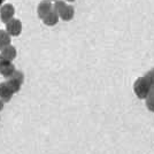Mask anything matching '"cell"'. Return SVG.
Returning a JSON list of instances; mask_svg holds the SVG:
<instances>
[{
  "label": "cell",
  "instance_id": "cell-1",
  "mask_svg": "<svg viewBox=\"0 0 154 154\" xmlns=\"http://www.w3.org/2000/svg\"><path fill=\"white\" fill-rule=\"evenodd\" d=\"M151 90H152V86L148 83V81L145 76L139 77L134 84V91H135L136 96L139 99H146Z\"/></svg>",
  "mask_w": 154,
  "mask_h": 154
},
{
  "label": "cell",
  "instance_id": "cell-2",
  "mask_svg": "<svg viewBox=\"0 0 154 154\" xmlns=\"http://www.w3.org/2000/svg\"><path fill=\"white\" fill-rule=\"evenodd\" d=\"M6 31L9 33L11 37H17L22 32V23L19 19L11 20L8 23H6Z\"/></svg>",
  "mask_w": 154,
  "mask_h": 154
},
{
  "label": "cell",
  "instance_id": "cell-3",
  "mask_svg": "<svg viewBox=\"0 0 154 154\" xmlns=\"http://www.w3.org/2000/svg\"><path fill=\"white\" fill-rule=\"evenodd\" d=\"M52 12H53V4H52L50 0H42L38 4L37 14H38L39 19L44 20Z\"/></svg>",
  "mask_w": 154,
  "mask_h": 154
},
{
  "label": "cell",
  "instance_id": "cell-4",
  "mask_svg": "<svg viewBox=\"0 0 154 154\" xmlns=\"http://www.w3.org/2000/svg\"><path fill=\"white\" fill-rule=\"evenodd\" d=\"M14 14H15V8L11 4H6L0 8V20L4 23H8L11 20H13Z\"/></svg>",
  "mask_w": 154,
  "mask_h": 154
},
{
  "label": "cell",
  "instance_id": "cell-5",
  "mask_svg": "<svg viewBox=\"0 0 154 154\" xmlns=\"http://www.w3.org/2000/svg\"><path fill=\"white\" fill-rule=\"evenodd\" d=\"M15 71H16L15 66L12 62L5 61V60L2 61V63L0 66V75H2V76L6 77V78H9Z\"/></svg>",
  "mask_w": 154,
  "mask_h": 154
},
{
  "label": "cell",
  "instance_id": "cell-6",
  "mask_svg": "<svg viewBox=\"0 0 154 154\" xmlns=\"http://www.w3.org/2000/svg\"><path fill=\"white\" fill-rule=\"evenodd\" d=\"M13 92L12 90L8 88L6 82H2L0 83V99L4 101V103H8L11 101V99L13 98Z\"/></svg>",
  "mask_w": 154,
  "mask_h": 154
},
{
  "label": "cell",
  "instance_id": "cell-7",
  "mask_svg": "<svg viewBox=\"0 0 154 154\" xmlns=\"http://www.w3.org/2000/svg\"><path fill=\"white\" fill-rule=\"evenodd\" d=\"M0 55L2 57V59H4L5 61L12 62L14 59L16 58V48H15L13 45H9L8 47L4 48V50L1 51Z\"/></svg>",
  "mask_w": 154,
  "mask_h": 154
},
{
  "label": "cell",
  "instance_id": "cell-8",
  "mask_svg": "<svg viewBox=\"0 0 154 154\" xmlns=\"http://www.w3.org/2000/svg\"><path fill=\"white\" fill-rule=\"evenodd\" d=\"M11 39L12 37L6 30H0V51H2L4 48L11 45Z\"/></svg>",
  "mask_w": 154,
  "mask_h": 154
},
{
  "label": "cell",
  "instance_id": "cell-9",
  "mask_svg": "<svg viewBox=\"0 0 154 154\" xmlns=\"http://www.w3.org/2000/svg\"><path fill=\"white\" fill-rule=\"evenodd\" d=\"M74 15H75V9L71 5H67V7L63 9V12L60 14V19L63 20V21H70L74 19Z\"/></svg>",
  "mask_w": 154,
  "mask_h": 154
},
{
  "label": "cell",
  "instance_id": "cell-10",
  "mask_svg": "<svg viewBox=\"0 0 154 154\" xmlns=\"http://www.w3.org/2000/svg\"><path fill=\"white\" fill-rule=\"evenodd\" d=\"M59 17H60V16H59L58 14L53 11L52 13H50L47 16H46L45 19L43 20V22H44V24H45V26H55V24L59 22Z\"/></svg>",
  "mask_w": 154,
  "mask_h": 154
},
{
  "label": "cell",
  "instance_id": "cell-11",
  "mask_svg": "<svg viewBox=\"0 0 154 154\" xmlns=\"http://www.w3.org/2000/svg\"><path fill=\"white\" fill-rule=\"evenodd\" d=\"M66 7H67V4H66L64 0H57L53 4V11L58 14V15H60V14L63 12V9Z\"/></svg>",
  "mask_w": 154,
  "mask_h": 154
},
{
  "label": "cell",
  "instance_id": "cell-12",
  "mask_svg": "<svg viewBox=\"0 0 154 154\" xmlns=\"http://www.w3.org/2000/svg\"><path fill=\"white\" fill-rule=\"evenodd\" d=\"M6 83H7V85H8V88L12 90V92H13L14 94L19 92L20 89H21V85H22L21 83L16 82V81H14V79H12V78H7Z\"/></svg>",
  "mask_w": 154,
  "mask_h": 154
},
{
  "label": "cell",
  "instance_id": "cell-13",
  "mask_svg": "<svg viewBox=\"0 0 154 154\" xmlns=\"http://www.w3.org/2000/svg\"><path fill=\"white\" fill-rule=\"evenodd\" d=\"M146 107L149 112H153L154 113V89L151 90L148 97L146 98Z\"/></svg>",
  "mask_w": 154,
  "mask_h": 154
},
{
  "label": "cell",
  "instance_id": "cell-14",
  "mask_svg": "<svg viewBox=\"0 0 154 154\" xmlns=\"http://www.w3.org/2000/svg\"><path fill=\"white\" fill-rule=\"evenodd\" d=\"M9 78H12V79L16 81V82H19V83H21V84H23V82H24V75H23L22 71H19V70L15 71Z\"/></svg>",
  "mask_w": 154,
  "mask_h": 154
},
{
  "label": "cell",
  "instance_id": "cell-15",
  "mask_svg": "<svg viewBox=\"0 0 154 154\" xmlns=\"http://www.w3.org/2000/svg\"><path fill=\"white\" fill-rule=\"evenodd\" d=\"M145 77H146V79L148 81V83L151 84L152 89H154V68L148 71L147 74L145 75Z\"/></svg>",
  "mask_w": 154,
  "mask_h": 154
},
{
  "label": "cell",
  "instance_id": "cell-16",
  "mask_svg": "<svg viewBox=\"0 0 154 154\" xmlns=\"http://www.w3.org/2000/svg\"><path fill=\"white\" fill-rule=\"evenodd\" d=\"M2 108H4V101L0 99V110H2Z\"/></svg>",
  "mask_w": 154,
  "mask_h": 154
},
{
  "label": "cell",
  "instance_id": "cell-17",
  "mask_svg": "<svg viewBox=\"0 0 154 154\" xmlns=\"http://www.w3.org/2000/svg\"><path fill=\"white\" fill-rule=\"evenodd\" d=\"M2 61H4V59H2V57L0 55V66H1V63H2Z\"/></svg>",
  "mask_w": 154,
  "mask_h": 154
},
{
  "label": "cell",
  "instance_id": "cell-18",
  "mask_svg": "<svg viewBox=\"0 0 154 154\" xmlns=\"http://www.w3.org/2000/svg\"><path fill=\"white\" fill-rule=\"evenodd\" d=\"M4 1H5V0H0V8H1V5L4 4Z\"/></svg>",
  "mask_w": 154,
  "mask_h": 154
},
{
  "label": "cell",
  "instance_id": "cell-19",
  "mask_svg": "<svg viewBox=\"0 0 154 154\" xmlns=\"http://www.w3.org/2000/svg\"><path fill=\"white\" fill-rule=\"evenodd\" d=\"M66 1H69V2H72V1H75V0H66Z\"/></svg>",
  "mask_w": 154,
  "mask_h": 154
},
{
  "label": "cell",
  "instance_id": "cell-20",
  "mask_svg": "<svg viewBox=\"0 0 154 154\" xmlns=\"http://www.w3.org/2000/svg\"><path fill=\"white\" fill-rule=\"evenodd\" d=\"M50 1H57V0H50Z\"/></svg>",
  "mask_w": 154,
  "mask_h": 154
}]
</instances>
